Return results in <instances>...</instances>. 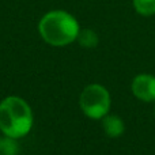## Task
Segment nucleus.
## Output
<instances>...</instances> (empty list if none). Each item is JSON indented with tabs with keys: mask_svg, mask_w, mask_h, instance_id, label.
Instances as JSON below:
<instances>
[{
	"mask_svg": "<svg viewBox=\"0 0 155 155\" xmlns=\"http://www.w3.org/2000/svg\"><path fill=\"white\" fill-rule=\"evenodd\" d=\"M38 31L46 44L53 46H64L76 40L80 27L71 14L57 10L42 16L38 23Z\"/></svg>",
	"mask_w": 155,
	"mask_h": 155,
	"instance_id": "nucleus-1",
	"label": "nucleus"
},
{
	"mask_svg": "<svg viewBox=\"0 0 155 155\" xmlns=\"http://www.w3.org/2000/svg\"><path fill=\"white\" fill-rule=\"evenodd\" d=\"M33 125L31 109L26 101L8 97L0 104V131L8 137L18 139L29 134Z\"/></svg>",
	"mask_w": 155,
	"mask_h": 155,
	"instance_id": "nucleus-2",
	"label": "nucleus"
},
{
	"mask_svg": "<svg viewBox=\"0 0 155 155\" xmlns=\"http://www.w3.org/2000/svg\"><path fill=\"white\" fill-rule=\"evenodd\" d=\"M80 107L93 120L104 118L110 110V94L104 86L90 84L80 94Z\"/></svg>",
	"mask_w": 155,
	"mask_h": 155,
	"instance_id": "nucleus-3",
	"label": "nucleus"
},
{
	"mask_svg": "<svg viewBox=\"0 0 155 155\" xmlns=\"http://www.w3.org/2000/svg\"><path fill=\"white\" fill-rule=\"evenodd\" d=\"M132 94L143 102H155V76L140 74L135 76L131 84Z\"/></svg>",
	"mask_w": 155,
	"mask_h": 155,
	"instance_id": "nucleus-4",
	"label": "nucleus"
},
{
	"mask_svg": "<svg viewBox=\"0 0 155 155\" xmlns=\"http://www.w3.org/2000/svg\"><path fill=\"white\" fill-rule=\"evenodd\" d=\"M102 128L109 137H120L125 131L124 121L114 114H106L102 118Z\"/></svg>",
	"mask_w": 155,
	"mask_h": 155,
	"instance_id": "nucleus-5",
	"label": "nucleus"
},
{
	"mask_svg": "<svg viewBox=\"0 0 155 155\" xmlns=\"http://www.w3.org/2000/svg\"><path fill=\"white\" fill-rule=\"evenodd\" d=\"M76 40H78V42H79L80 46H83V48H88V49L95 48V46L98 45V41H99L97 33L91 29L80 30Z\"/></svg>",
	"mask_w": 155,
	"mask_h": 155,
	"instance_id": "nucleus-6",
	"label": "nucleus"
},
{
	"mask_svg": "<svg viewBox=\"0 0 155 155\" xmlns=\"http://www.w3.org/2000/svg\"><path fill=\"white\" fill-rule=\"evenodd\" d=\"M134 8L137 14L143 16H150L155 14V0H132Z\"/></svg>",
	"mask_w": 155,
	"mask_h": 155,
	"instance_id": "nucleus-7",
	"label": "nucleus"
},
{
	"mask_svg": "<svg viewBox=\"0 0 155 155\" xmlns=\"http://www.w3.org/2000/svg\"><path fill=\"white\" fill-rule=\"evenodd\" d=\"M18 143L12 137H2L0 139V155H18Z\"/></svg>",
	"mask_w": 155,
	"mask_h": 155,
	"instance_id": "nucleus-8",
	"label": "nucleus"
},
{
	"mask_svg": "<svg viewBox=\"0 0 155 155\" xmlns=\"http://www.w3.org/2000/svg\"><path fill=\"white\" fill-rule=\"evenodd\" d=\"M154 116H155V107H154Z\"/></svg>",
	"mask_w": 155,
	"mask_h": 155,
	"instance_id": "nucleus-9",
	"label": "nucleus"
}]
</instances>
